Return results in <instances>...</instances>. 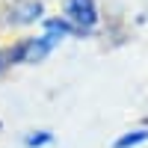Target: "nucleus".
Instances as JSON below:
<instances>
[{
  "label": "nucleus",
  "mask_w": 148,
  "mask_h": 148,
  "mask_svg": "<svg viewBox=\"0 0 148 148\" xmlns=\"http://www.w3.org/2000/svg\"><path fill=\"white\" fill-rule=\"evenodd\" d=\"M65 15L77 30H89L95 27L98 21V9H95V0H68L65 3Z\"/></svg>",
  "instance_id": "f257e3e1"
},
{
  "label": "nucleus",
  "mask_w": 148,
  "mask_h": 148,
  "mask_svg": "<svg viewBox=\"0 0 148 148\" xmlns=\"http://www.w3.org/2000/svg\"><path fill=\"white\" fill-rule=\"evenodd\" d=\"M51 139H53V136H51L47 130H39V133H33V136H27V145H30V148H39V145H47Z\"/></svg>",
  "instance_id": "20e7f679"
},
{
  "label": "nucleus",
  "mask_w": 148,
  "mask_h": 148,
  "mask_svg": "<svg viewBox=\"0 0 148 148\" xmlns=\"http://www.w3.org/2000/svg\"><path fill=\"white\" fill-rule=\"evenodd\" d=\"M42 18V3L39 0H12L6 9V21L9 24H33Z\"/></svg>",
  "instance_id": "f03ea898"
},
{
  "label": "nucleus",
  "mask_w": 148,
  "mask_h": 148,
  "mask_svg": "<svg viewBox=\"0 0 148 148\" xmlns=\"http://www.w3.org/2000/svg\"><path fill=\"white\" fill-rule=\"evenodd\" d=\"M145 139H148V130H130V133H125V136H119L113 148H133V145H139Z\"/></svg>",
  "instance_id": "7ed1b4c3"
}]
</instances>
